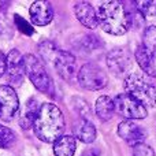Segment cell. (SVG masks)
<instances>
[{
	"label": "cell",
	"mask_w": 156,
	"mask_h": 156,
	"mask_svg": "<svg viewBox=\"0 0 156 156\" xmlns=\"http://www.w3.org/2000/svg\"><path fill=\"white\" fill-rule=\"evenodd\" d=\"M32 127L38 140L54 144L65 133V116L55 104L44 103V104H41L40 111H38Z\"/></svg>",
	"instance_id": "obj_1"
},
{
	"label": "cell",
	"mask_w": 156,
	"mask_h": 156,
	"mask_svg": "<svg viewBox=\"0 0 156 156\" xmlns=\"http://www.w3.org/2000/svg\"><path fill=\"white\" fill-rule=\"evenodd\" d=\"M99 25L105 33L123 36L132 26L129 10L122 2H104L97 8Z\"/></svg>",
	"instance_id": "obj_2"
},
{
	"label": "cell",
	"mask_w": 156,
	"mask_h": 156,
	"mask_svg": "<svg viewBox=\"0 0 156 156\" xmlns=\"http://www.w3.org/2000/svg\"><path fill=\"white\" fill-rule=\"evenodd\" d=\"M125 90L145 107H156V86L143 73H130L125 78Z\"/></svg>",
	"instance_id": "obj_3"
},
{
	"label": "cell",
	"mask_w": 156,
	"mask_h": 156,
	"mask_svg": "<svg viewBox=\"0 0 156 156\" xmlns=\"http://www.w3.org/2000/svg\"><path fill=\"white\" fill-rule=\"evenodd\" d=\"M23 65H25V74L29 77L32 83L37 90L43 93H52V81L48 76L44 65L37 56L32 54H27L23 56Z\"/></svg>",
	"instance_id": "obj_4"
},
{
	"label": "cell",
	"mask_w": 156,
	"mask_h": 156,
	"mask_svg": "<svg viewBox=\"0 0 156 156\" xmlns=\"http://www.w3.org/2000/svg\"><path fill=\"white\" fill-rule=\"evenodd\" d=\"M77 81L83 89L88 90H100L108 83L105 71L96 63H85L78 70Z\"/></svg>",
	"instance_id": "obj_5"
},
{
	"label": "cell",
	"mask_w": 156,
	"mask_h": 156,
	"mask_svg": "<svg viewBox=\"0 0 156 156\" xmlns=\"http://www.w3.org/2000/svg\"><path fill=\"white\" fill-rule=\"evenodd\" d=\"M114 105L115 111L121 116H123L126 121H137V119H144L148 115L147 107L143 105L140 101L132 97L127 93L116 94L114 99Z\"/></svg>",
	"instance_id": "obj_6"
},
{
	"label": "cell",
	"mask_w": 156,
	"mask_h": 156,
	"mask_svg": "<svg viewBox=\"0 0 156 156\" xmlns=\"http://www.w3.org/2000/svg\"><path fill=\"white\" fill-rule=\"evenodd\" d=\"M19 110L18 94L12 86H0V119L8 122L15 116Z\"/></svg>",
	"instance_id": "obj_7"
},
{
	"label": "cell",
	"mask_w": 156,
	"mask_h": 156,
	"mask_svg": "<svg viewBox=\"0 0 156 156\" xmlns=\"http://www.w3.org/2000/svg\"><path fill=\"white\" fill-rule=\"evenodd\" d=\"M55 70L60 78L67 82H74L78 77V69H77V60L71 52L67 51H59L56 59L54 62Z\"/></svg>",
	"instance_id": "obj_8"
},
{
	"label": "cell",
	"mask_w": 156,
	"mask_h": 156,
	"mask_svg": "<svg viewBox=\"0 0 156 156\" xmlns=\"http://www.w3.org/2000/svg\"><path fill=\"white\" fill-rule=\"evenodd\" d=\"M118 134L122 140H125L129 145L134 147L143 144L148 137V132L141 125L136 123V121H123L118 125Z\"/></svg>",
	"instance_id": "obj_9"
},
{
	"label": "cell",
	"mask_w": 156,
	"mask_h": 156,
	"mask_svg": "<svg viewBox=\"0 0 156 156\" xmlns=\"http://www.w3.org/2000/svg\"><path fill=\"white\" fill-rule=\"evenodd\" d=\"M5 73L8 76V81L15 85H21L23 82L25 65L23 56L18 49H11L5 56Z\"/></svg>",
	"instance_id": "obj_10"
},
{
	"label": "cell",
	"mask_w": 156,
	"mask_h": 156,
	"mask_svg": "<svg viewBox=\"0 0 156 156\" xmlns=\"http://www.w3.org/2000/svg\"><path fill=\"white\" fill-rule=\"evenodd\" d=\"M107 66L115 76H123L132 67V58L125 48H114L107 55Z\"/></svg>",
	"instance_id": "obj_11"
},
{
	"label": "cell",
	"mask_w": 156,
	"mask_h": 156,
	"mask_svg": "<svg viewBox=\"0 0 156 156\" xmlns=\"http://www.w3.org/2000/svg\"><path fill=\"white\" fill-rule=\"evenodd\" d=\"M29 15L32 23L37 26H45L54 18V10L48 2H34L29 8Z\"/></svg>",
	"instance_id": "obj_12"
},
{
	"label": "cell",
	"mask_w": 156,
	"mask_h": 156,
	"mask_svg": "<svg viewBox=\"0 0 156 156\" xmlns=\"http://www.w3.org/2000/svg\"><path fill=\"white\" fill-rule=\"evenodd\" d=\"M74 14L77 19L88 29H96L99 25L97 12L93 5L88 2H78L74 4Z\"/></svg>",
	"instance_id": "obj_13"
},
{
	"label": "cell",
	"mask_w": 156,
	"mask_h": 156,
	"mask_svg": "<svg viewBox=\"0 0 156 156\" xmlns=\"http://www.w3.org/2000/svg\"><path fill=\"white\" fill-rule=\"evenodd\" d=\"M73 133L76 140H80L81 143H85V144H92L96 140V136H97L94 125L86 118L78 119L76 123L73 125Z\"/></svg>",
	"instance_id": "obj_14"
},
{
	"label": "cell",
	"mask_w": 156,
	"mask_h": 156,
	"mask_svg": "<svg viewBox=\"0 0 156 156\" xmlns=\"http://www.w3.org/2000/svg\"><path fill=\"white\" fill-rule=\"evenodd\" d=\"M136 60H137L140 69L144 71L147 77H156V59L155 54L145 48L143 45H138L134 52Z\"/></svg>",
	"instance_id": "obj_15"
},
{
	"label": "cell",
	"mask_w": 156,
	"mask_h": 156,
	"mask_svg": "<svg viewBox=\"0 0 156 156\" xmlns=\"http://www.w3.org/2000/svg\"><path fill=\"white\" fill-rule=\"evenodd\" d=\"M77 148V140L71 136H62L54 143L55 156H74Z\"/></svg>",
	"instance_id": "obj_16"
},
{
	"label": "cell",
	"mask_w": 156,
	"mask_h": 156,
	"mask_svg": "<svg viewBox=\"0 0 156 156\" xmlns=\"http://www.w3.org/2000/svg\"><path fill=\"white\" fill-rule=\"evenodd\" d=\"M94 111L96 115L99 116L101 121H110L112 118L114 112H115V105H114V99L110 96H100L96 100L94 104Z\"/></svg>",
	"instance_id": "obj_17"
},
{
	"label": "cell",
	"mask_w": 156,
	"mask_h": 156,
	"mask_svg": "<svg viewBox=\"0 0 156 156\" xmlns=\"http://www.w3.org/2000/svg\"><path fill=\"white\" fill-rule=\"evenodd\" d=\"M40 107H41V104L36 99H30L27 101L26 107H25L23 116L19 119V125L23 129H30L33 126V122H34L36 116H37L38 111H40Z\"/></svg>",
	"instance_id": "obj_18"
},
{
	"label": "cell",
	"mask_w": 156,
	"mask_h": 156,
	"mask_svg": "<svg viewBox=\"0 0 156 156\" xmlns=\"http://www.w3.org/2000/svg\"><path fill=\"white\" fill-rule=\"evenodd\" d=\"M60 49L55 45L52 41H43V43L38 44V54L43 56V59L45 62H49V63H54L55 59H56L58 54H59Z\"/></svg>",
	"instance_id": "obj_19"
},
{
	"label": "cell",
	"mask_w": 156,
	"mask_h": 156,
	"mask_svg": "<svg viewBox=\"0 0 156 156\" xmlns=\"http://www.w3.org/2000/svg\"><path fill=\"white\" fill-rule=\"evenodd\" d=\"M143 47H145L148 51L156 55V26L151 25V26L145 27L143 32Z\"/></svg>",
	"instance_id": "obj_20"
},
{
	"label": "cell",
	"mask_w": 156,
	"mask_h": 156,
	"mask_svg": "<svg viewBox=\"0 0 156 156\" xmlns=\"http://www.w3.org/2000/svg\"><path fill=\"white\" fill-rule=\"evenodd\" d=\"M134 5L144 18L156 16V0H137Z\"/></svg>",
	"instance_id": "obj_21"
},
{
	"label": "cell",
	"mask_w": 156,
	"mask_h": 156,
	"mask_svg": "<svg viewBox=\"0 0 156 156\" xmlns=\"http://www.w3.org/2000/svg\"><path fill=\"white\" fill-rule=\"evenodd\" d=\"M74 45H77L83 52H90L93 49H96L100 45V43H99V37H96V36L82 34L80 37V40H77V44H74Z\"/></svg>",
	"instance_id": "obj_22"
},
{
	"label": "cell",
	"mask_w": 156,
	"mask_h": 156,
	"mask_svg": "<svg viewBox=\"0 0 156 156\" xmlns=\"http://www.w3.org/2000/svg\"><path fill=\"white\" fill-rule=\"evenodd\" d=\"M16 136L10 127H5L0 125V148L2 149H8L15 144Z\"/></svg>",
	"instance_id": "obj_23"
},
{
	"label": "cell",
	"mask_w": 156,
	"mask_h": 156,
	"mask_svg": "<svg viewBox=\"0 0 156 156\" xmlns=\"http://www.w3.org/2000/svg\"><path fill=\"white\" fill-rule=\"evenodd\" d=\"M14 34V25L7 16L5 11H0V36L4 38H11Z\"/></svg>",
	"instance_id": "obj_24"
},
{
	"label": "cell",
	"mask_w": 156,
	"mask_h": 156,
	"mask_svg": "<svg viewBox=\"0 0 156 156\" xmlns=\"http://www.w3.org/2000/svg\"><path fill=\"white\" fill-rule=\"evenodd\" d=\"M14 22H15L16 27H18V29L21 30V32H23L25 34L32 36L33 33H34V30H33L32 25H30L27 21H25V19L22 18V16H19L18 14H15V15H14Z\"/></svg>",
	"instance_id": "obj_25"
},
{
	"label": "cell",
	"mask_w": 156,
	"mask_h": 156,
	"mask_svg": "<svg viewBox=\"0 0 156 156\" xmlns=\"http://www.w3.org/2000/svg\"><path fill=\"white\" fill-rule=\"evenodd\" d=\"M133 156H156L155 151L145 143L133 147Z\"/></svg>",
	"instance_id": "obj_26"
},
{
	"label": "cell",
	"mask_w": 156,
	"mask_h": 156,
	"mask_svg": "<svg viewBox=\"0 0 156 156\" xmlns=\"http://www.w3.org/2000/svg\"><path fill=\"white\" fill-rule=\"evenodd\" d=\"M5 73V56L0 52V77H3Z\"/></svg>",
	"instance_id": "obj_27"
},
{
	"label": "cell",
	"mask_w": 156,
	"mask_h": 156,
	"mask_svg": "<svg viewBox=\"0 0 156 156\" xmlns=\"http://www.w3.org/2000/svg\"><path fill=\"white\" fill-rule=\"evenodd\" d=\"M82 156H101V154H100V151L97 148H90V149H86L82 154Z\"/></svg>",
	"instance_id": "obj_28"
},
{
	"label": "cell",
	"mask_w": 156,
	"mask_h": 156,
	"mask_svg": "<svg viewBox=\"0 0 156 156\" xmlns=\"http://www.w3.org/2000/svg\"><path fill=\"white\" fill-rule=\"evenodd\" d=\"M8 5H10V2H2L0 0V11H4Z\"/></svg>",
	"instance_id": "obj_29"
}]
</instances>
